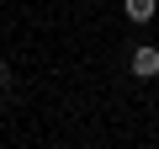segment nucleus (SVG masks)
Returning <instances> with one entry per match:
<instances>
[{"label":"nucleus","instance_id":"nucleus-2","mask_svg":"<svg viewBox=\"0 0 159 149\" xmlns=\"http://www.w3.org/2000/svg\"><path fill=\"white\" fill-rule=\"evenodd\" d=\"M127 16H133V22H148V16H159V0H127Z\"/></svg>","mask_w":159,"mask_h":149},{"label":"nucleus","instance_id":"nucleus-1","mask_svg":"<svg viewBox=\"0 0 159 149\" xmlns=\"http://www.w3.org/2000/svg\"><path fill=\"white\" fill-rule=\"evenodd\" d=\"M133 74L138 80H154L159 74V48H133Z\"/></svg>","mask_w":159,"mask_h":149}]
</instances>
